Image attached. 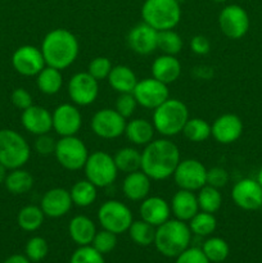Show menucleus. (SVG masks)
Returning <instances> with one entry per match:
<instances>
[{
    "label": "nucleus",
    "instance_id": "obj_1",
    "mask_svg": "<svg viewBox=\"0 0 262 263\" xmlns=\"http://www.w3.org/2000/svg\"><path fill=\"white\" fill-rule=\"evenodd\" d=\"M180 159V151L169 139L152 140L141 152V171L154 181H162L174 175Z\"/></svg>",
    "mask_w": 262,
    "mask_h": 263
},
{
    "label": "nucleus",
    "instance_id": "obj_2",
    "mask_svg": "<svg viewBox=\"0 0 262 263\" xmlns=\"http://www.w3.org/2000/svg\"><path fill=\"white\" fill-rule=\"evenodd\" d=\"M40 49L46 66L62 71L76 62L80 53V44L71 31L54 28L44 36Z\"/></svg>",
    "mask_w": 262,
    "mask_h": 263
},
{
    "label": "nucleus",
    "instance_id": "obj_3",
    "mask_svg": "<svg viewBox=\"0 0 262 263\" xmlns=\"http://www.w3.org/2000/svg\"><path fill=\"white\" fill-rule=\"evenodd\" d=\"M190 241L192 231L185 221L174 218L167 220L166 222L156 228L154 246L162 256L176 258L185 249L189 248Z\"/></svg>",
    "mask_w": 262,
    "mask_h": 263
},
{
    "label": "nucleus",
    "instance_id": "obj_4",
    "mask_svg": "<svg viewBox=\"0 0 262 263\" xmlns=\"http://www.w3.org/2000/svg\"><path fill=\"white\" fill-rule=\"evenodd\" d=\"M189 118V109L186 104L176 98H169L166 102L154 109L152 123L157 133L170 138L181 134Z\"/></svg>",
    "mask_w": 262,
    "mask_h": 263
},
{
    "label": "nucleus",
    "instance_id": "obj_5",
    "mask_svg": "<svg viewBox=\"0 0 262 263\" xmlns=\"http://www.w3.org/2000/svg\"><path fill=\"white\" fill-rule=\"evenodd\" d=\"M143 22L154 30H174L181 20V8L177 0H145L141 7Z\"/></svg>",
    "mask_w": 262,
    "mask_h": 263
},
{
    "label": "nucleus",
    "instance_id": "obj_6",
    "mask_svg": "<svg viewBox=\"0 0 262 263\" xmlns=\"http://www.w3.org/2000/svg\"><path fill=\"white\" fill-rule=\"evenodd\" d=\"M30 157V145L20 133L10 128L0 130V164L9 171L22 168Z\"/></svg>",
    "mask_w": 262,
    "mask_h": 263
},
{
    "label": "nucleus",
    "instance_id": "obj_7",
    "mask_svg": "<svg viewBox=\"0 0 262 263\" xmlns=\"http://www.w3.org/2000/svg\"><path fill=\"white\" fill-rule=\"evenodd\" d=\"M85 177L97 187L110 186L116 181L118 168L115 158L107 152L97 151L89 154L84 166Z\"/></svg>",
    "mask_w": 262,
    "mask_h": 263
},
{
    "label": "nucleus",
    "instance_id": "obj_8",
    "mask_svg": "<svg viewBox=\"0 0 262 263\" xmlns=\"http://www.w3.org/2000/svg\"><path fill=\"white\" fill-rule=\"evenodd\" d=\"M89 154L87 146L76 135L63 136L59 139L54 152L57 162L68 171H79L84 168Z\"/></svg>",
    "mask_w": 262,
    "mask_h": 263
},
{
    "label": "nucleus",
    "instance_id": "obj_9",
    "mask_svg": "<svg viewBox=\"0 0 262 263\" xmlns=\"http://www.w3.org/2000/svg\"><path fill=\"white\" fill-rule=\"evenodd\" d=\"M98 221L104 230L118 235L128 230L134 217L133 212L125 203L110 199L103 203L98 210Z\"/></svg>",
    "mask_w": 262,
    "mask_h": 263
},
{
    "label": "nucleus",
    "instance_id": "obj_10",
    "mask_svg": "<svg viewBox=\"0 0 262 263\" xmlns=\"http://www.w3.org/2000/svg\"><path fill=\"white\" fill-rule=\"evenodd\" d=\"M174 180L180 189L198 192L207 185V168L194 158L182 159L174 172Z\"/></svg>",
    "mask_w": 262,
    "mask_h": 263
},
{
    "label": "nucleus",
    "instance_id": "obj_11",
    "mask_svg": "<svg viewBox=\"0 0 262 263\" xmlns=\"http://www.w3.org/2000/svg\"><path fill=\"white\" fill-rule=\"evenodd\" d=\"M218 26L223 35L231 40H239L249 30L248 13L240 5H226L218 14Z\"/></svg>",
    "mask_w": 262,
    "mask_h": 263
},
{
    "label": "nucleus",
    "instance_id": "obj_12",
    "mask_svg": "<svg viewBox=\"0 0 262 263\" xmlns=\"http://www.w3.org/2000/svg\"><path fill=\"white\" fill-rule=\"evenodd\" d=\"M90 126L98 138L110 140L125 134L126 118H123L116 109L103 108L94 113Z\"/></svg>",
    "mask_w": 262,
    "mask_h": 263
},
{
    "label": "nucleus",
    "instance_id": "obj_13",
    "mask_svg": "<svg viewBox=\"0 0 262 263\" xmlns=\"http://www.w3.org/2000/svg\"><path fill=\"white\" fill-rule=\"evenodd\" d=\"M68 95L74 105L86 107L92 104L99 95V81L89 72H77L68 82Z\"/></svg>",
    "mask_w": 262,
    "mask_h": 263
},
{
    "label": "nucleus",
    "instance_id": "obj_14",
    "mask_svg": "<svg viewBox=\"0 0 262 263\" xmlns=\"http://www.w3.org/2000/svg\"><path fill=\"white\" fill-rule=\"evenodd\" d=\"M138 105L146 109H156L170 98L169 85L158 81L154 77L138 81L133 91Z\"/></svg>",
    "mask_w": 262,
    "mask_h": 263
},
{
    "label": "nucleus",
    "instance_id": "obj_15",
    "mask_svg": "<svg viewBox=\"0 0 262 263\" xmlns=\"http://www.w3.org/2000/svg\"><path fill=\"white\" fill-rule=\"evenodd\" d=\"M12 66L15 72L22 76L36 77L46 63L41 49L33 45H22L13 53Z\"/></svg>",
    "mask_w": 262,
    "mask_h": 263
},
{
    "label": "nucleus",
    "instance_id": "obj_16",
    "mask_svg": "<svg viewBox=\"0 0 262 263\" xmlns=\"http://www.w3.org/2000/svg\"><path fill=\"white\" fill-rule=\"evenodd\" d=\"M51 117H53V130L61 138L76 135L82 126V116L79 108L77 105L69 103L58 105L51 113Z\"/></svg>",
    "mask_w": 262,
    "mask_h": 263
},
{
    "label": "nucleus",
    "instance_id": "obj_17",
    "mask_svg": "<svg viewBox=\"0 0 262 263\" xmlns=\"http://www.w3.org/2000/svg\"><path fill=\"white\" fill-rule=\"evenodd\" d=\"M231 199L244 211H256L262 207V186L257 180H239L231 189Z\"/></svg>",
    "mask_w": 262,
    "mask_h": 263
},
{
    "label": "nucleus",
    "instance_id": "obj_18",
    "mask_svg": "<svg viewBox=\"0 0 262 263\" xmlns=\"http://www.w3.org/2000/svg\"><path fill=\"white\" fill-rule=\"evenodd\" d=\"M127 44L136 54L148 55L158 49V31L145 22L138 23L128 31Z\"/></svg>",
    "mask_w": 262,
    "mask_h": 263
},
{
    "label": "nucleus",
    "instance_id": "obj_19",
    "mask_svg": "<svg viewBox=\"0 0 262 263\" xmlns=\"http://www.w3.org/2000/svg\"><path fill=\"white\" fill-rule=\"evenodd\" d=\"M243 134V122L233 113H225L216 118L211 125V136L217 143L229 145L238 140Z\"/></svg>",
    "mask_w": 262,
    "mask_h": 263
},
{
    "label": "nucleus",
    "instance_id": "obj_20",
    "mask_svg": "<svg viewBox=\"0 0 262 263\" xmlns=\"http://www.w3.org/2000/svg\"><path fill=\"white\" fill-rule=\"evenodd\" d=\"M71 194L69 190L64 187H53L44 193L40 202V208L43 210L45 217L59 218L66 216L72 208Z\"/></svg>",
    "mask_w": 262,
    "mask_h": 263
},
{
    "label": "nucleus",
    "instance_id": "obj_21",
    "mask_svg": "<svg viewBox=\"0 0 262 263\" xmlns=\"http://www.w3.org/2000/svg\"><path fill=\"white\" fill-rule=\"evenodd\" d=\"M21 123L26 131L39 136L49 134V131L53 128V117L46 108L32 104L22 110Z\"/></svg>",
    "mask_w": 262,
    "mask_h": 263
},
{
    "label": "nucleus",
    "instance_id": "obj_22",
    "mask_svg": "<svg viewBox=\"0 0 262 263\" xmlns=\"http://www.w3.org/2000/svg\"><path fill=\"white\" fill-rule=\"evenodd\" d=\"M141 220L151 223L154 228H158L159 225L170 220L171 216V207L166 199L161 197H146L145 199L141 200L140 208Z\"/></svg>",
    "mask_w": 262,
    "mask_h": 263
},
{
    "label": "nucleus",
    "instance_id": "obj_23",
    "mask_svg": "<svg viewBox=\"0 0 262 263\" xmlns=\"http://www.w3.org/2000/svg\"><path fill=\"white\" fill-rule=\"evenodd\" d=\"M152 189V179L141 170L126 174L122 181V193L131 202H141L149 197Z\"/></svg>",
    "mask_w": 262,
    "mask_h": 263
},
{
    "label": "nucleus",
    "instance_id": "obj_24",
    "mask_svg": "<svg viewBox=\"0 0 262 263\" xmlns=\"http://www.w3.org/2000/svg\"><path fill=\"white\" fill-rule=\"evenodd\" d=\"M171 207V213L175 218L180 221H190L198 212H199V205H198L197 195L194 192L180 189L179 192L175 193L170 202Z\"/></svg>",
    "mask_w": 262,
    "mask_h": 263
},
{
    "label": "nucleus",
    "instance_id": "obj_25",
    "mask_svg": "<svg viewBox=\"0 0 262 263\" xmlns=\"http://www.w3.org/2000/svg\"><path fill=\"white\" fill-rule=\"evenodd\" d=\"M181 74V63L176 55L162 54L152 63V77L163 84L170 85L176 81Z\"/></svg>",
    "mask_w": 262,
    "mask_h": 263
},
{
    "label": "nucleus",
    "instance_id": "obj_26",
    "mask_svg": "<svg viewBox=\"0 0 262 263\" xmlns=\"http://www.w3.org/2000/svg\"><path fill=\"white\" fill-rule=\"evenodd\" d=\"M68 233L72 240L79 247L90 246L97 234V228L91 218L84 215H79L74 216L69 221Z\"/></svg>",
    "mask_w": 262,
    "mask_h": 263
},
{
    "label": "nucleus",
    "instance_id": "obj_27",
    "mask_svg": "<svg viewBox=\"0 0 262 263\" xmlns=\"http://www.w3.org/2000/svg\"><path fill=\"white\" fill-rule=\"evenodd\" d=\"M153 123L145 118H134L126 122L125 135L128 141L139 146H145L153 140L154 136Z\"/></svg>",
    "mask_w": 262,
    "mask_h": 263
},
{
    "label": "nucleus",
    "instance_id": "obj_28",
    "mask_svg": "<svg viewBox=\"0 0 262 263\" xmlns=\"http://www.w3.org/2000/svg\"><path fill=\"white\" fill-rule=\"evenodd\" d=\"M108 82H109L110 87L118 94H125V92L134 91L136 84H138V77L128 66L118 64L110 69Z\"/></svg>",
    "mask_w": 262,
    "mask_h": 263
},
{
    "label": "nucleus",
    "instance_id": "obj_29",
    "mask_svg": "<svg viewBox=\"0 0 262 263\" xmlns=\"http://www.w3.org/2000/svg\"><path fill=\"white\" fill-rule=\"evenodd\" d=\"M98 187L95 186L92 182L89 180H79L72 185L69 194H71V199L73 205L80 208H86L90 207L92 203L97 200L98 197Z\"/></svg>",
    "mask_w": 262,
    "mask_h": 263
},
{
    "label": "nucleus",
    "instance_id": "obj_30",
    "mask_svg": "<svg viewBox=\"0 0 262 263\" xmlns=\"http://www.w3.org/2000/svg\"><path fill=\"white\" fill-rule=\"evenodd\" d=\"M36 85L39 90L45 95H55L61 91L63 85V76L59 69L45 66L36 76Z\"/></svg>",
    "mask_w": 262,
    "mask_h": 263
},
{
    "label": "nucleus",
    "instance_id": "obj_31",
    "mask_svg": "<svg viewBox=\"0 0 262 263\" xmlns=\"http://www.w3.org/2000/svg\"><path fill=\"white\" fill-rule=\"evenodd\" d=\"M5 187L14 195H22L30 192L33 186V177L28 171L22 168L10 170L4 181Z\"/></svg>",
    "mask_w": 262,
    "mask_h": 263
},
{
    "label": "nucleus",
    "instance_id": "obj_32",
    "mask_svg": "<svg viewBox=\"0 0 262 263\" xmlns=\"http://www.w3.org/2000/svg\"><path fill=\"white\" fill-rule=\"evenodd\" d=\"M44 218H45V215L39 205L28 204L18 212L17 223L23 231L33 233L43 226Z\"/></svg>",
    "mask_w": 262,
    "mask_h": 263
},
{
    "label": "nucleus",
    "instance_id": "obj_33",
    "mask_svg": "<svg viewBox=\"0 0 262 263\" xmlns=\"http://www.w3.org/2000/svg\"><path fill=\"white\" fill-rule=\"evenodd\" d=\"M118 171L130 174L141 168V153L133 146H125L116 152L113 156Z\"/></svg>",
    "mask_w": 262,
    "mask_h": 263
},
{
    "label": "nucleus",
    "instance_id": "obj_34",
    "mask_svg": "<svg viewBox=\"0 0 262 263\" xmlns=\"http://www.w3.org/2000/svg\"><path fill=\"white\" fill-rule=\"evenodd\" d=\"M198 205L203 212L216 213L222 205V195L217 187L204 185L202 189L198 190Z\"/></svg>",
    "mask_w": 262,
    "mask_h": 263
},
{
    "label": "nucleus",
    "instance_id": "obj_35",
    "mask_svg": "<svg viewBox=\"0 0 262 263\" xmlns=\"http://www.w3.org/2000/svg\"><path fill=\"white\" fill-rule=\"evenodd\" d=\"M128 235L131 240L140 247H148L154 244L156 238V228L151 223L145 222L144 220L133 221L131 226L128 228Z\"/></svg>",
    "mask_w": 262,
    "mask_h": 263
},
{
    "label": "nucleus",
    "instance_id": "obj_36",
    "mask_svg": "<svg viewBox=\"0 0 262 263\" xmlns=\"http://www.w3.org/2000/svg\"><path fill=\"white\" fill-rule=\"evenodd\" d=\"M182 134L193 143H202L211 136V125L203 118H189L182 128Z\"/></svg>",
    "mask_w": 262,
    "mask_h": 263
},
{
    "label": "nucleus",
    "instance_id": "obj_37",
    "mask_svg": "<svg viewBox=\"0 0 262 263\" xmlns=\"http://www.w3.org/2000/svg\"><path fill=\"white\" fill-rule=\"evenodd\" d=\"M202 251L208 258V261L213 263L223 262L229 257V253H230L229 244L222 238H218V236L208 238L203 243Z\"/></svg>",
    "mask_w": 262,
    "mask_h": 263
},
{
    "label": "nucleus",
    "instance_id": "obj_38",
    "mask_svg": "<svg viewBox=\"0 0 262 263\" xmlns=\"http://www.w3.org/2000/svg\"><path fill=\"white\" fill-rule=\"evenodd\" d=\"M189 228L194 235L210 236L215 233L216 228H217V220L213 213L200 211L189 221Z\"/></svg>",
    "mask_w": 262,
    "mask_h": 263
},
{
    "label": "nucleus",
    "instance_id": "obj_39",
    "mask_svg": "<svg viewBox=\"0 0 262 263\" xmlns=\"http://www.w3.org/2000/svg\"><path fill=\"white\" fill-rule=\"evenodd\" d=\"M184 41L182 37L174 30H164L158 32V49L163 54L176 55L181 51Z\"/></svg>",
    "mask_w": 262,
    "mask_h": 263
},
{
    "label": "nucleus",
    "instance_id": "obj_40",
    "mask_svg": "<svg viewBox=\"0 0 262 263\" xmlns=\"http://www.w3.org/2000/svg\"><path fill=\"white\" fill-rule=\"evenodd\" d=\"M49 253V244L41 236H33L26 243L25 247V256L30 259L31 262H40L48 256Z\"/></svg>",
    "mask_w": 262,
    "mask_h": 263
},
{
    "label": "nucleus",
    "instance_id": "obj_41",
    "mask_svg": "<svg viewBox=\"0 0 262 263\" xmlns=\"http://www.w3.org/2000/svg\"><path fill=\"white\" fill-rule=\"evenodd\" d=\"M116 246H117V235L104 229L102 231H97L91 243L92 248H95L102 254L110 253L116 248Z\"/></svg>",
    "mask_w": 262,
    "mask_h": 263
},
{
    "label": "nucleus",
    "instance_id": "obj_42",
    "mask_svg": "<svg viewBox=\"0 0 262 263\" xmlns=\"http://www.w3.org/2000/svg\"><path fill=\"white\" fill-rule=\"evenodd\" d=\"M69 263H105L103 254L91 246H82L73 252Z\"/></svg>",
    "mask_w": 262,
    "mask_h": 263
},
{
    "label": "nucleus",
    "instance_id": "obj_43",
    "mask_svg": "<svg viewBox=\"0 0 262 263\" xmlns=\"http://www.w3.org/2000/svg\"><path fill=\"white\" fill-rule=\"evenodd\" d=\"M112 63L107 57H95L87 66V72L98 81L108 79L109 72L112 69Z\"/></svg>",
    "mask_w": 262,
    "mask_h": 263
},
{
    "label": "nucleus",
    "instance_id": "obj_44",
    "mask_svg": "<svg viewBox=\"0 0 262 263\" xmlns=\"http://www.w3.org/2000/svg\"><path fill=\"white\" fill-rule=\"evenodd\" d=\"M136 107H138V102H136L135 97L133 92H125V94L118 95L117 100H116L115 109L122 116L123 118H130L131 116L135 113Z\"/></svg>",
    "mask_w": 262,
    "mask_h": 263
},
{
    "label": "nucleus",
    "instance_id": "obj_45",
    "mask_svg": "<svg viewBox=\"0 0 262 263\" xmlns=\"http://www.w3.org/2000/svg\"><path fill=\"white\" fill-rule=\"evenodd\" d=\"M229 182V172L222 167H212L207 170V185L213 187H223Z\"/></svg>",
    "mask_w": 262,
    "mask_h": 263
},
{
    "label": "nucleus",
    "instance_id": "obj_46",
    "mask_svg": "<svg viewBox=\"0 0 262 263\" xmlns=\"http://www.w3.org/2000/svg\"><path fill=\"white\" fill-rule=\"evenodd\" d=\"M176 263H211L205 254L203 253L202 248H186L181 254L176 257Z\"/></svg>",
    "mask_w": 262,
    "mask_h": 263
},
{
    "label": "nucleus",
    "instance_id": "obj_47",
    "mask_svg": "<svg viewBox=\"0 0 262 263\" xmlns=\"http://www.w3.org/2000/svg\"><path fill=\"white\" fill-rule=\"evenodd\" d=\"M57 146V140L49 134L39 135L35 140V151L41 156H49L54 154Z\"/></svg>",
    "mask_w": 262,
    "mask_h": 263
},
{
    "label": "nucleus",
    "instance_id": "obj_48",
    "mask_svg": "<svg viewBox=\"0 0 262 263\" xmlns=\"http://www.w3.org/2000/svg\"><path fill=\"white\" fill-rule=\"evenodd\" d=\"M10 100H12L13 105L21 110H25L26 108L32 105V97L23 87H17L15 90H13L12 95H10Z\"/></svg>",
    "mask_w": 262,
    "mask_h": 263
},
{
    "label": "nucleus",
    "instance_id": "obj_49",
    "mask_svg": "<svg viewBox=\"0 0 262 263\" xmlns=\"http://www.w3.org/2000/svg\"><path fill=\"white\" fill-rule=\"evenodd\" d=\"M190 49L197 55H207L211 51V43L203 35H195L190 39Z\"/></svg>",
    "mask_w": 262,
    "mask_h": 263
},
{
    "label": "nucleus",
    "instance_id": "obj_50",
    "mask_svg": "<svg viewBox=\"0 0 262 263\" xmlns=\"http://www.w3.org/2000/svg\"><path fill=\"white\" fill-rule=\"evenodd\" d=\"M3 263H32L30 259L23 254H13V256L8 257Z\"/></svg>",
    "mask_w": 262,
    "mask_h": 263
},
{
    "label": "nucleus",
    "instance_id": "obj_51",
    "mask_svg": "<svg viewBox=\"0 0 262 263\" xmlns=\"http://www.w3.org/2000/svg\"><path fill=\"white\" fill-rule=\"evenodd\" d=\"M7 175H8V170L5 168L3 164H0V185L4 184L5 179H7Z\"/></svg>",
    "mask_w": 262,
    "mask_h": 263
},
{
    "label": "nucleus",
    "instance_id": "obj_52",
    "mask_svg": "<svg viewBox=\"0 0 262 263\" xmlns=\"http://www.w3.org/2000/svg\"><path fill=\"white\" fill-rule=\"evenodd\" d=\"M257 181H258V184L262 186V167H261V168H259L258 175H257Z\"/></svg>",
    "mask_w": 262,
    "mask_h": 263
},
{
    "label": "nucleus",
    "instance_id": "obj_53",
    "mask_svg": "<svg viewBox=\"0 0 262 263\" xmlns=\"http://www.w3.org/2000/svg\"><path fill=\"white\" fill-rule=\"evenodd\" d=\"M212 2L217 3V4H221V3H225V2H226V0H212Z\"/></svg>",
    "mask_w": 262,
    "mask_h": 263
},
{
    "label": "nucleus",
    "instance_id": "obj_54",
    "mask_svg": "<svg viewBox=\"0 0 262 263\" xmlns=\"http://www.w3.org/2000/svg\"><path fill=\"white\" fill-rule=\"evenodd\" d=\"M177 2H179V3H181V2H184V0H177Z\"/></svg>",
    "mask_w": 262,
    "mask_h": 263
}]
</instances>
